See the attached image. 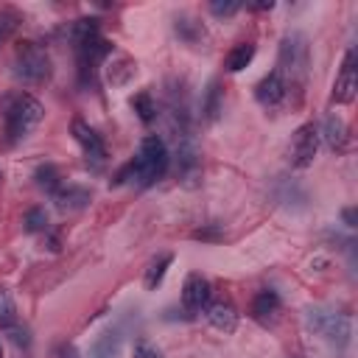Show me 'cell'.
Listing matches in <instances>:
<instances>
[{"mask_svg":"<svg viewBox=\"0 0 358 358\" xmlns=\"http://www.w3.org/2000/svg\"><path fill=\"white\" fill-rule=\"evenodd\" d=\"M168 162H171V157H168V145L162 143V137L148 134V137H143L137 157L117 173V182L134 179L140 187H151L165 176Z\"/></svg>","mask_w":358,"mask_h":358,"instance_id":"obj_1","label":"cell"},{"mask_svg":"<svg viewBox=\"0 0 358 358\" xmlns=\"http://www.w3.org/2000/svg\"><path fill=\"white\" fill-rule=\"evenodd\" d=\"M310 67V45L302 31H288L280 39V56H277V73L282 76L288 92H302L305 78Z\"/></svg>","mask_w":358,"mask_h":358,"instance_id":"obj_2","label":"cell"},{"mask_svg":"<svg viewBox=\"0 0 358 358\" xmlns=\"http://www.w3.org/2000/svg\"><path fill=\"white\" fill-rule=\"evenodd\" d=\"M42 117H45V106L39 103V98H34L28 92L14 95L6 103V109H3V134H6V143L14 145V143L25 140L39 126Z\"/></svg>","mask_w":358,"mask_h":358,"instance_id":"obj_3","label":"cell"},{"mask_svg":"<svg viewBox=\"0 0 358 358\" xmlns=\"http://www.w3.org/2000/svg\"><path fill=\"white\" fill-rule=\"evenodd\" d=\"M53 73L50 67V56L45 48L34 45V42H22L17 48V56H14V76L25 84H42L48 81Z\"/></svg>","mask_w":358,"mask_h":358,"instance_id":"obj_4","label":"cell"},{"mask_svg":"<svg viewBox=\"0 0 358 358\" xmlns=\"http://www.w3.org/2000/svg\"><path fill=\"white\" fill-rule=\"evenodd\" d=\"M308 327L313 333H319L322 338H327L336 347H350L352 341V322L344 313L336 310H324V308H310L308 310Z\"/></svg>","mask_w":358,"mask_h":358,"instance_id":"obj_5","label":"cell"},{"mask_svg":"<svg viewBox=\"0 0 358 358\" xmlns=\"http://www.w3.org/2000/svg\"><path fill=\"white\" fill-rule=\"evenodd\" d=\"M76 50H78V76L84 84H90L95 78V67L112 53V45L101 34H90L76 42Z\"/></svg>","mask_w":358,"mask_h":358,"instance_id":"obj_6","label":"cell"},{"mask_svg":"<svg viewBox=\"0 0 358 358\" xmlns=\"http://www.w3.org/2000/svg\"><path fill=\"white\" fill-rule=\"evenodd\" d=\"M255 98H257V103H260L266 112H277V109H282V106L288 103L291 92H288L282 76H280L277 70H271L268 76H263V78L257 81V87H255Z\"/></svg>","mask_w":358,"mask_h":358,"instance_id":"obj_7","label":"cell"},{"mask_svg":"<svg viewBox=\"0 0 358 358\" xmlns=\"http://www.w3.org/2000/svg\"><path fill=\"white\" fill-rule=\"evenodd\" d=\"M316 151H319V129L313 123L299 126L296 134H294V143H291V165L299 168V171L308 168L313 162Z\"/></svg>","mask_w":358,"mask_h":358,"instance_id":"obj_8","label":"cell"},{"mask_svg":"<svg viewBox=\"0 0 358 358\" xmlns=\"http://www.w3.org/2000/svg\"><path fill=\"white\" fill-rule=\"evenodd\" d=\"M176 173L187 185H193V179L201 173V159H199V148H196L193 134L176 137Z\"/></svg>","mask_w":358,"mask_h":358,"instance_id":"obj_9","label":"cell"},{"mask_svg":"<svg viewBox=\"0 0 358 358\" xmlns=\"http://www.w3.org/2000/svg\"><path fill=\"white\" fill-rule=\"evenodd\" d=\"M355 90H358V78H355V50H347L344 53V62H341V70L336 76V84H333V101L336 103H350L355 98Z\"/></svg>","mask_w":358,"mask_h":358,"instance_id":"obj_10","label":"cell"},{"mask_svg":"<svg viewBox=\"0 0 358 358\" xmlns=\"http://www.w3.org/2000/svg\"><path fill=\"white\" fill-rule=\"evenodd\" d=\"M73 137H76V140H78V145L84 148L87 162L103 165V159H106V145H103L101 134H98L90 123H84V120H73Z\"/></svg>","mask_w":358,"mask_h":358,"instance_id":"obj_11","label":"cell"},{"mask_svg":"<svg viewBox=\"0 0 358 358\" xmlns=\"http://www.w3.org/2000/svg\"><path fill=\"white\" fill-rule=\"evenodd\" d=\"M210 302V280L201 277V274H187L185 277V285H182V305L190 310V313H199L204 305Z\"/></svg>","mask_w":358,"mask_h":358,"instance_id":"obj_12","label":"cell"},{"mask_svg":"<svg viewBox=\"0 0 358 358\" xmlns=\"http://www.w3.org/2000/svg\"><path fill=\"white\" fill-rule=\"evenodd\" d=\"M204 316H207V322H210L215 330H221V333H232V330L238 327V313H235V308H232L227 299L207 302V305H204Z\"/></svg>","mask_w":358,"mask_h":358,"instance_id":"obj_13","label":"cell"},{"mask_svg":"<svg viewBox=\"0 0 358 358\" xmlns=\"http://www.w3.org/2000/svg\"><path fill=\"white\" fill-rule=\"evenodd\" d=\"M90 358H123V336H120V330L101 333L90 347Z\"/></svg>","mask_w":358,"mask_h":358,"instance_id":"obj_14","label":"cell"},{"mask_svg":"<svg viewBox=\"0 0 358 358\" xmlns=\"http://www.w3.org/2000/svg\"><path fill=\"white\" fill-rule=\"evenodd\" d=\"M53 201H56V207H59V210L73 213V210L87 207V201H90V190L76 187V185H67V187H59V190L53 193Z\"/></svg>","mask_w":358,"mask_h":358,"instance_id":"obj_15","label":"cell"},{"mask_svg":"<svg viewBox=\"0 0 358 358\" xmlns=\"http://www.w3.org/2000/svg\"><path fill=\"white\" fill-rule=\"evenodd\" d=\"M319 137H324V143H327L330 151H341L344 143H347V123L338 115H327Z\"/></svg>","mask_w":358,"mask_h":358,"instance_id":"obj_16","label":"cell"},{"mask_svg":"<svg viewBox=\"0 0 358 358\" xmlns=\"http://www.w3.org/2000/svg\"><path fill=\"white\" fill-rule=\"evenodd\" d=\"M277 313H280V296H277V291H260L252 299V316L257 322H266L268 324Z\"/></svg>","mask_w":358,"mask_h":358,"instance_id":"obj_17","label":"cell"},{"mask_svg":"<svg viewBox=\"0 0 358 358\" xmlns=\"http://www.w3.org/2000/svg\"><path fill=\"white\" fill-rule=\"evenodd\" d=\"M252 59H255V42H238V45L227 53L224 70H227V73H241L243 67L252 64Z\"/></svg>","mask_w":358,"mask_h":358,"instance_id":"obj_18","label":"cell"},{"mask_svg":"<svg viewBox=\"0 0 358 358\" xmlns=\"http://www.w3.org/2000/svg\"><path fill=\"white\" fill-rule=\"evenodd\" d=\"M221 109H224V90H221L218 81H210V87L204 92V101H201V115H204L207 123H215Z\"/></svg>","mask_w":358,"mask_h":358,"instance_id":"obj_19","label":"cell"},{"mask_svg":"<svg viewBox=\"0 0 358 358\" xmlns=\"http://www.w3.org/2000/svg\"><path fill=\"white\" fill-rule=\"evenodd\" d=\"M173 28H176L179 39L187 42V45H199V42L207 36V34H204V25H201L199 20H193V17H187V14H179L176 22H173Z\"/></svg>","mask_w":358,"mask_h":358,"instance_id":"obj_20","label":"cell"},{"mask_svg":"<svg viewBox=\"0 0 358 358\" xmlns=\"http://www.w3.org/2000/svg\"><path fill=\"white\" fill-rule=\"evenodd\" d=\"M171 263H173V255H171V252H162V255H157V257L145 266V277H143V282H145L148 291H154V288L162 282V277H165V271H168Z\"/></svg>","mask_w":358,"mask_h":358,"instance_id":"obj_21","label":"cell"},{"mask_svg":"<svg viewBox=\"0 0 358 358\" xmlns=\"http://www.w3.org/2000/svg\"><path fill=\"white\" fill-rule=\"evenodd\" d=\"M134 70H137V62H134V59H129V56H117V59H112L106 76H109V81H112L115 87H120V84H126V81L134 76Z\"/></svg>","mask_w":358,"mask_h":358,"instance_id":"obj_22","label":"cell"},{"mask_svg":"<svg viewBox=\"0 0 358 358\" xmlns=\"http://www.w3.org/2000/svg\"><path fill=\"white\" fill-rule=\"evenodd\" d=\"M131 109L137 112V117H140L143 123H154L157 115H159L157 101H154V95H151L148 90H143V92H137V95L131 98Z\"/></svg>","mask_w":358,"mask_h":358,"instance_id":"obj_23","label":"cell"},{"mask_svg":"<svg viewBox=\"0 0 358 358\" xmlns=\"http://www.w3.org/2000/svg\"><path fill=\"white\" fill-rule=\"evenodd\" d=\"M34 179H36V185H39L45 193H56V190L62 187V182H59V171H56L53 165H39L36 173H34Z\"/></svg>","mask_w":358,"mask_h":358,"instance_id":"obj_24","label":"cell"},{"mask_svg":"<svg viewBox=\"0 0 358 358\" xmlns=\"http://www.w3.org/2000/svg\"><path fill=\"white\" fill-rule=\"evenodd\" d=\"M25 232H45L48 229V213L42 207H31L25 213Z\"/></svg>","mask_w":358,"mask_h":358,"instance_id":"obj_25","label":"cell"},{"mask_svg":"<svg viewBox=\"0 0 358 358\" xmlns=\"http://www.w3.org/2000/svg\"><path fill=\"white\" fill-rule=\"evenodd\" d=\"M14 322H17V308H14L11 296L0 288V327H8V324H14Z\"/></svg>","mask_w":358,"mask_h":358,"instance_id":"obj_26","label":"cell"},{"mask_svg":"<svg viewBox=\"0 0 358 358\" xmlns=\"http://www.w3.org/2000/svg\"><path fill=\"white\" fill-rule=\"evenodd\" d=\"M131 358H162V350H159L154 341L140 338V341L134 344V350H131Z\"/></svg>","mask_w":358,"mask_h":358,"instance_id":"obj_27","label":"cell"},{"mask_svg":"<svg viewBox=\"0 0 358 358\" xmlns=\"http://www.w3.org/2000/svg\"><path fill=\"white\" fill-rule=\"evenodd\" d=\"M238 8H241L238 0H224V3H221V0H213V3H210V11H213L215 17H232Z\"/></svg>","mask_w":358,"mask_h":358,"instance_id":"obj_28","label":"cell"},{"mask_svg":"<svg viewBox=\"0 0 358 358\" xmlns=\"http://www.w3.org/2000/svg\"><path fill=\"white\" fill-rule=\"evenodd\" d=\"M3 330L11 336V341H14V344H22V347H28V344H31L28 330H25V327H20L17 322H14V324H8V327H3Z\"/></svg>","mask_w":358,"mask_h":358,"instance_id":"obj_29","label":"cell"},{"mask_svg":"<svg viewBox=\"0 0 358 358\" xmlns=\"http://www.w3.org/2000/svg\"><path fill=\"white\" fill-rule=\"evenodd\" d=\"M341 215H344V221H347V227H355V210H352V207H347V210H344Z\"/></svg>","mask_w":358,"mask_h":358,"instance_id":"obj_30","label":"cell"},{"mask_svg":"<svg viewBox=\"0 0 358 358\" xmlns=\"http://www.w3.org/2000/svg\"><path fill=\"white\" fill-rule=\"evenodd\" d=\"M271 6H274V3H271V0H268V3H266V0H263V3H252V6H249V8H257V11H266V8H271Z\"/></svg>","mask_w":358,"mask_h":358,"instance_id":"obj_31","label":"cell"},{"mask_svg":"<svg viewBox=\"0 0 358 358\" xmlns=\"http://www.w3.org/2000/svg\"><path fill=\"white\" fill-rule=\"evenodd\" d=\"M0 358H3V347H0Z\"/></svg>","mask_w":358,"mask_h":358,"instance_id":"obj_32","label":"cell"},{"mask_svg":"<svg viewBox=\"0 0 358 358\" xmlns=\"http://www.w3.org/2000/svg\"><path fill=\"white\" fill-rule=\"evenodd\" d=\"M0 39H3V34H0Z\"/></svg>","mask_w":358,"mask_h":358,"instance_id":"obj_33","label":"cell"}]
</instances>
